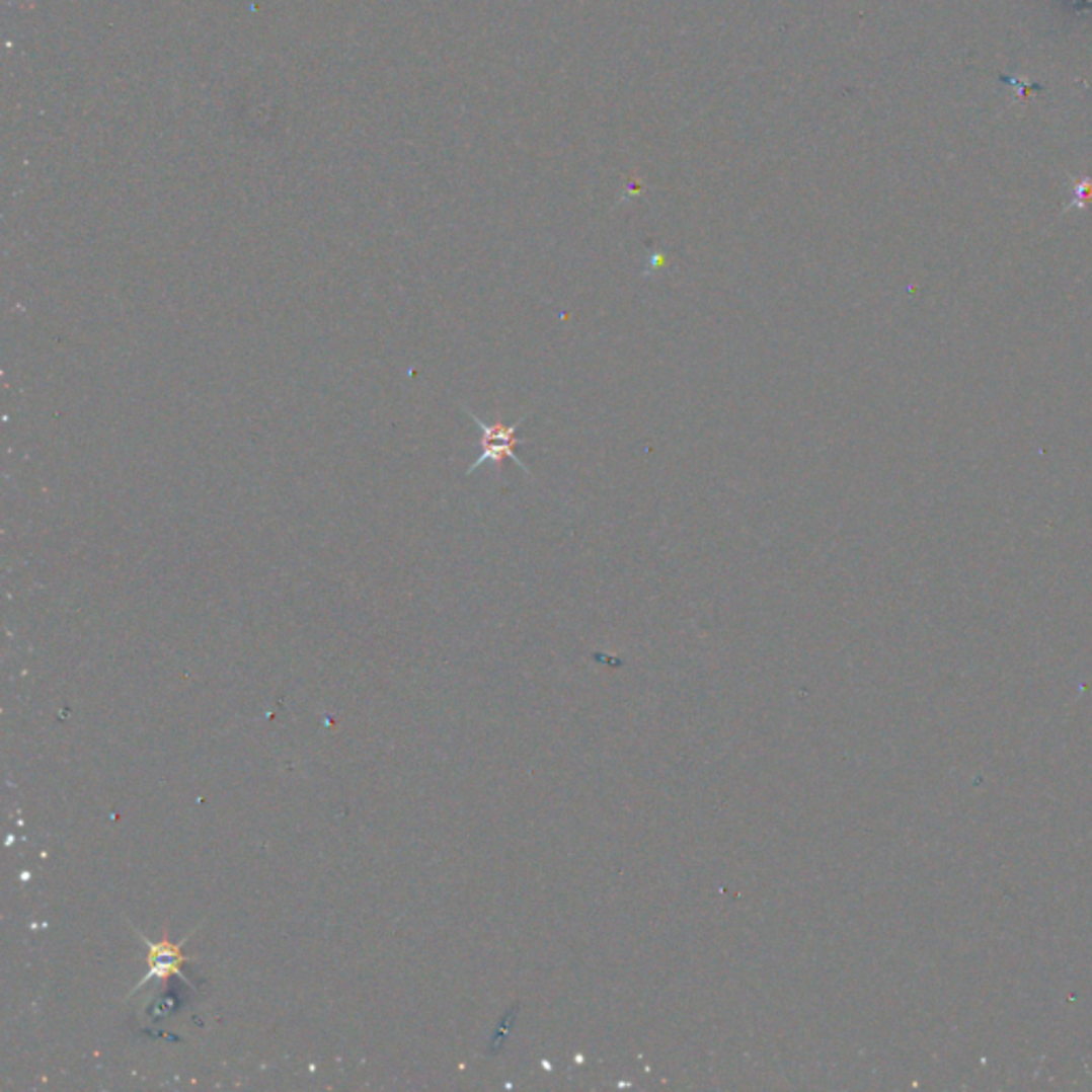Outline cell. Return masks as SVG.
Masks as SVG:
<instances>
[{"label":"cell","instance_id":"obj_1","mask_svg":"<svg viewBox=\"0 0 1092 1092\" xmlns=\"http://www.w3.org/2000/svg\"><path fill=\"white\" fill-rule=\"evenodd\" d=\"M463 412L468 414V416L478 424V430H480V455H478V459L470 465L468 472H465V474H468V476L474 474V472L480 468V465H484V463H493V465H495V470H497V474H499V472H501V463H503L505 459H513V461L519 465V468H521L525 474H528V476L532 474L530 468H528V463H525V461L517 455V449L521 447V444H528V442H530V440H521V438L517 436L519 427L525 422V416L519 418V420L513 422V424H505V422H501V420L484 422L480 416H476L470 408H465V406H463Z\"/></svg>","mask_w":1092,"mask_h":1092},{"label":"cell","instance_id":"obj_2","mask_svg":"<svg viewBox=\"0 0 1092 1092\" xmlns=\"http://www.w3.org/2000/svg\"><path fill=\"white\" fill-rule=\"evenodd\" d=\"M188 941V937L181 941L179 945H173L171 939H163V941H150L146 939L148 947H150V956H148V962H150V970L148 976L141 980L133 990L131 995H135L139 988H144L150 980H158V978H171V976H181V964H184L188 958L181 954V945H184Z\"/></svg>","mask_w":1092,"mask_h":1092},{"label":"cell","instance_id":"obj_3","mask_svg":"<svg viewBox=\"0 0 1092 1092\" xmlns=\"http://www.w3.org/2000/svg\"><path fill=\"white\" fill-rule=\"evenodd\" d=\"M1088 201H1092V179L1082 177V179L1076 181V197H1074V204H1071V208H1086Z\"/></svg>","mask_w":1092,"mask_h":1092}]
</instances>
